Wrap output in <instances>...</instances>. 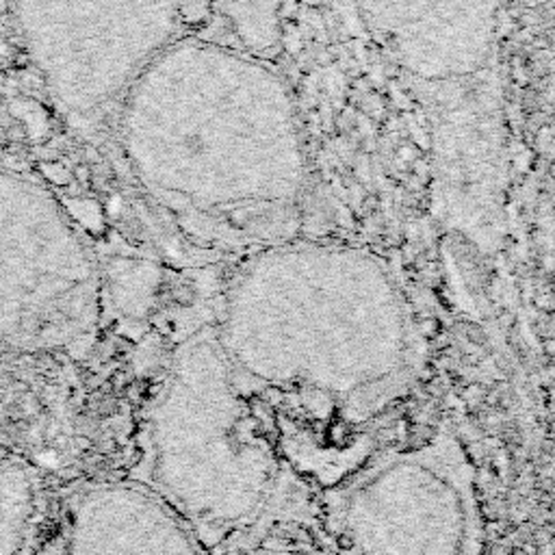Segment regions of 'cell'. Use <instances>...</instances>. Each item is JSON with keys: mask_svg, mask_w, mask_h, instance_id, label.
<instances>
[{"mask_svg": "<svg viewBox=\"0 0 555 555\" xmlns=\"http://www.w3.org/2000/svg\"><path fill=\"white\" fill-rule=\"evenodd\" d=\"M98 265L55 209L0 197V339L33 351L72 347L104 304Z\"/></svg>", "mask_w": 555, "mask_h": 555, "instance_id": "277c9868", "label": "cell"}, {"mask_svg": "<svg viewBox=\"0 0 555 555\" xmlns=\"http://www.w3.org/2000/svg\"><path fill=\"white\" fill-rule=\"evenodd\" d=\"M39 169L43 171V176H46V178H50L52 183H68L70 181V174H68V169H65L63 165H59V163H41L39 165Z\"/></svg>", "mask_w": 555, "mask_h": 555, "instance_id": "9c48e42d", "label": "cell"}, {"mask_svg": "<svg viewBox=\"0 0 555 555\" xmlns=\"http://www.w3.org/2000/svg\"><path fill=\"white\" fill-rule=\"evenodd\" d=\"M24 137H27V132H24V128H22V126H11L7 130V139L9 141H22Z\"/></svg>", "mask_w": 555, "mask_h": 555, "instance_id": "8fae6325", "label": "cell"}, {"mask_svg": "<svg viewBox=\"0 0 555 555\" xmlns=\"http://www.w3.org/2000/svg\"><path fill=\"white\" fill-rule=\"evenodd\" d=\"M143 482L191 529L206 555L260 538L288 469L265 434L211 321L174 347L148 404Z\"/></svg>", "mask_w": 555, "mask_h": 555, "instance_id": "7a4b0ae2", "label": "cell"}, {"mask_svg": "<svg viewBox=\"0 0 555 555\" xmlns=\"http://www.w3.org/2000/svg\"><path fill=\"white\" fill-rule=\"evenodd\" d=\"M57 555H206L183 519L139 482H108L72 503Z\"/></svg>", "mask_w": 555, "mask_h": 555, "instance_id": "5b68a950", "label": "cell"}, {"mask_svg": "<svg viewBox=\"0 0 555 555\" xmlns=\"http://www.w3.org/2000/svg\"><path fill=\"white\" fill-rule=\"evenodd\" d=\"M9 11V0H0V15H5Z\"/></svg>", "mask_w": 555, "mask_h": 555, "instance_id": "7c38bea8", "label": "cell"}, {"mask_svg": "<svg viewBox=\"0 0 555 555\" xmlns=\"http://www.w3.org/2000/svg\"><path fill=\"white\" fill-rule=\"evenodd\" d=\"M323 495L345 555H477L475 473L451 430L382 445Z\"/></svg>", "mask_w": 555, "mask_h": 555, "instance_id": "3957f363", "label": "cell"}, {"mask_svg": "<svg viewBox=\"0 0 555 555\" xmlns=\"http://www.w3.org/2000/svg\"><path fill=\"white\" fill-rule=\"evenodd\" d=\"M174 3L181 11V17L187 22H195V24L206 22L213 9V0H174Z\"/></svg>", "mask_w": 555, "mask_h": 555, "instance_id": "52a82bcc", "label": "cell"}, {"mask_svg": "<svg viewBox=\"0 0 555 555\" xmlns=\"http://www.w3.org/2000/svg\"><path fill=\"white\" fill-rule=\"evenodd\" d=\"M35 512V488L20 464H0V555H15Z\"/></svg>", "mask_w": 555, "mask_h": 555, "instance_id": "8992f818", "label": "cell"}, {"mask_svg": "<svg viewBox=\"0 0 555 555\" xmlns=\"http://www.w3.org/2000/svg\"><path fill=\"white\" fill-rule=\"evenodd\" d=\"M234 555H313L308 551H300L293 547H243L241 551H237Z\"/></svg>", "mask_w": 555, "mask_h": 555, "instance_id": "ba28073f", "label": "cell"}, {"mask_svg": "<svg viewBox=\"0 0 555 555\" xmlns=\"http://www.w3.org/2000/svg\"><path fill=\"white\" fill-rule=\"evenodd\" d=\"M211 328L288 473L321 493L382 447L426 365L404 278L353 243L241 258Z\"/></svg>", "mask_w": 555, "mask_h": 555, "instance_id": "6da1fadb", "label": "cell"}, {"mask_svg": "<svg viewBox=\"0 0 555 555\" xmlns=\"http://www.w3.org/2000/svg\"><path fill=\"white\" fill-rule=\"evenodd\" d=\"M11 65H13V70H27L29 65H31V57L24 50H17V52H13Z\"/></svg>", "mask_w": 555, "mask_h": 555, "instance_id": "30bf717a", "label": "cell"}]
</instances>
